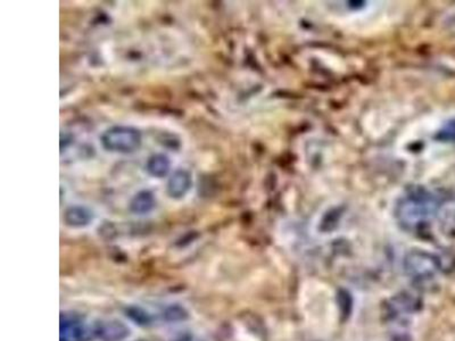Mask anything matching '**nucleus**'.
Listing matches in <instances>:
<instances>
[{
	"mask_svg": "<svg viewBox=\"0 0 455 341\" xmlns=\"http://www.w3.org/2000/svg\"><path fill=\"white\" fill-rule=\"evenodd\" d=\"M436 206L437 205L432 195L420 191L416 195L407 196L402 202L397 211V216L404 228L416 230L433 215Z\"/></svg>",
	"mask_w": 455,
	"mask_h": 341,
	"instance_id": "f257e3e1",
	"label": "nucleus"
},
{
	"mask_svg": "<svg viewBox=\"0 0 455 341\" xmlns=\"http://www.w3.org/2000/svg\"><path fill=\"white\" fill-rule=\"evenodd\" d=\"M99 142L106 152L129 155L142 148V135L135 126H113L100 135Z\"/></svg>",
	"mask_w": 455,
	"mask_h": 341,
	"instance_id": "f03ea898",
	"label": "nucleus"
},
{
	"mask_svg": "<svg viewBox=\"0 0 455 341\" xmlns=\"http://www.w3.org/2000/svg\"><path fill=\"white\" fill-rule=\"evenodd\" d=\"M403 266L407 277L419 282L433 279L439 271L437 260L426 251H411L404 258Z\"/></svg>",
	"mask_w": 455,
	"mask_h": 341,
	"instance_id": "7ed1b4c3",
	"label": "nucleus"
},
{
	"mask_svg": "<svg viewBox=\"0 0 455 341\" xmlns=\"http://www.w3.org/2000/svg\"><path fill=\"white\" fill-rule=\"evenodd\" d=\"M89 338L88 329L80 316L75 314H64L61 318L59 340L87 341Z\"/></svg>",
	"mask_w": 455,
	"mask_h": 341,
	"instance_id": "20e7f679",
	"label": "nucleus"
},
{
	"mask_svg": "<svg viewBox=\"0 0 455 341\" xmlns=\"http://www.w3.org/2000/svg\"><path fill=\"white\" fill-rule=\"evenodd\" d=\"M193 188V177L186 168H178L168 177L166 193L172 199L181 200L191 193Z\"/></svg>",
	"mask_w": 455,
	"mask_h": 341,
	"instance_id": "39448f33",
	"label": "nucleus"
},
{
	"mask_svg": "<svg viewBox=\"0 0 455 341\" xmlns=\"http://www.w3.org/2000/svg\"><path fill=\"white\" fill-rule=\"evenodd\" d=\"M94 212L86 205H71L64 212V222L71 228H86L94 221Z\"/></svg>",
	"mask_w": 455,
	"mask_h": 341,
	"instance_id": "423d86ee",
	"label": "nucleus"
},
{
	"mask_svg": "<svg viewBox=\"0 0 455 341\" xmlns=\"http://www.w3.org/2000/svg\"><path fill=\"white\" fill-rule=\"evenodd\" d=\"M95 335L103 341H122L129 335V329L119 321H104L95 327Z\"/></svg>",
	"mask_w": 455,
	"mask_h": 341,
	"instance_id": "0eeeda50",
	"label": "nucleus"
},
{
	"mask_svg": "<svg viewBox=\"0 0 455 341\" xmlns=\"http://www.w3.org/2000/svg\"><path fill=\"white\" fill-rule=\"evenodd\" d=\"M171 166V159L168 155L156 153V154L149 156L148 159L146 162L145 170L149 177H154V179H163L170 174Z\"/></svg>",
	"mask_w": 455,
	"mask_h": 341,
	"instance_id": "6e6552de",
	"label": "nucleus"
},
{
	"mask_svg": "<svg viewBox=\"0 0 455 341\" xmlns=\"http://www.w3.org/2000/svg\"><path fill=\"white\" fill-rule=\"evenodd\" d=\"M155 195L151 190H140L133 197L129 208L136 215H145L155 208Z\"/></svg>",
	"mask_w": 455,
	"mask_h": 341,
	"instance_id": "1a4fd4ad",
	"label": "nucleus"
},
{
	"mask_svg": "<svg viewBox=\"0 0 455 341\" xmlns=\"http://www.w3.org/2000/svg\"><path fill=\"white\" fill-rule=\"evenodd\" d=\"M126 313L130 319L133 320L138 324L145 325L151 322V316L144 309H139V307H130Z\"/></svg>",
	"mask_w": 455,
	"mask_h": 341,
	"instance_id": "9d476101",
	"label": "nucleus"
},
{
	"mask_svg": "<svg viewBox=\"0 0 455 341\" xmlns=\"http://www.w3.org/2000/svg\"><path fill=\"white\" fill-rule=\"evenodd\" d=\"M165 318L168 321H181L187 318V312L184 309H181L180 306H170L165 311Z\"/></svg>",
	"mask_w": 455,
	"mask_h": 341,
	"instance_id": "9b49d317",
	"label": "nucleus"
},
{
	"mask_svg": "<svg viewBox=\"0 0 455 341\" xmlns=\"http://www.w3.org/2000/svg\"><path fill=\"white\" fill-rule=\"evenodd\" d=\"M178 341H200V340L194 338V337H191V335H184V337H182V338L179 339Z\"/></svg>",
	"mask_w": 455,
	"mask_h": 341,
	"instance_id": "f8f14e48",
	"label": "nucleus"
}]
</instances>
